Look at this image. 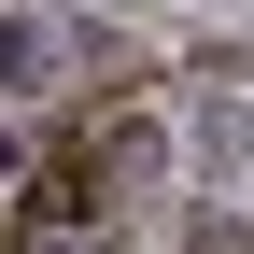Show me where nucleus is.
<instances>
[{
  "label": "nucleus",
  "instance_id": "2",
  "mask_svg": "<svg viewBox=\"0 0 254 254\" xmlns=\"http://www.w3.org/2000/svg\"><path fill=\"white\" fill-rule=\"evenodd\" d=\"M14 170H28V141H14V127H0V184H14Z\"/></svg>",
  "mask_w": 254,
  "mask_h": 254
},
{
  "label": "nucleus",
  "instance_id": "1",
  "mask_svg": "<svg viewBox=\"0 0 254 254\" xmlns=\"http://www.w3.org/2000/svg\"><path fill=\"white\" fill-rule=\"evenodd\" d=\"M198 155H212V170H240V155H254V113H240V99H198Z\"/></svg>",
  "mask_w": 254,
  "mask_h": 254
}]
</instances>
